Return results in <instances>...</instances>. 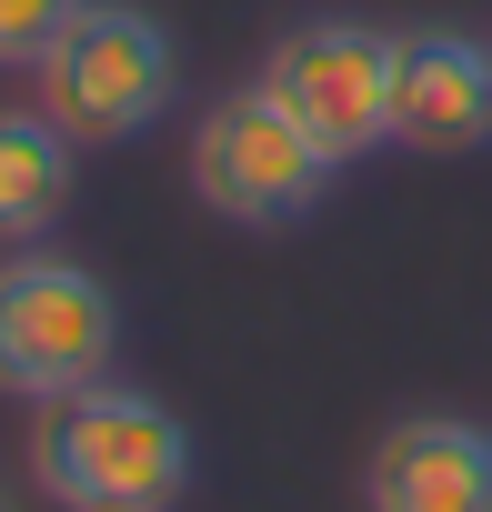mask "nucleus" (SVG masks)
I'll use <instances>...</instances> for the list:
<instances>
[{
    "label": "nucleus",
    "mask_w": 492,
    "mask_h": 512,
    "mask_svg": "<svg viewBox=\"0 0 492 512\" xmlns=\"http://www.w3.org/2000/svg\"><path fill=\"white\" fill-rule=\"evenodd\" d=\"M31 492L51 512H181L191 422L141 382H91L31 412Z\"/></svg>",
    "instance_id": "obj_1"
},
{
    "label": "nucleus",
    "mask_w": 492,
    "mask_h": 512,
    "mask_svg": "<svg viewBox=\"0 0 492 512\" xmlns=\"http://www.w3.org/2000/svg\"><path fill=\"white\" fill-rule=\"evenodd\" d=\"M31 81H41V111L81 151H111V141H141L181 101V41L141 0H81L71 31L41 51Z\"/></svg>",
    "instance_id": "obj_2"
},
{
    "label": "nucleus",
    "mask_w": 492,
    "mask_h": 512,
    "mask_svg": "<svg viewBox=\"0 0 492 512\" xmlns=\"http://www.w3.org/2000/svg\"><path fill=\"white\" fill-rule=\"evenodd\" d=\"M121 362V302L71 251H0V402H71L111 382Z\"/></svg>",
    "instance_id": "obj_3"
},
{
    "label": "nucleus",
    "mask_w": 492,
    "mask_h": 512,
    "mask_svg": "<svg viewBox=\"0 0 492 512\" xmlns=\"http://www.w3.org/2000/svg\"><path fill=\"white\" fill-rule=\"evenodd\" d=\"M332 171H342V161H332L262 81L221 91V101L191 121V191H201V211L231 221V231H292V221H312L322 191H332Z\"/></svg>",
    "instance_id": "obj_4"
},
{
    "label": "nucleus",
    "mask_w": 492,
    "mask_h": 512,
    "mask_svg": "<svg viewBox=\"0 0 492 512\" xmlns=\"http://www.w3.org/2000/svg\"><path fill=\"white\" fill-rule=\"evenodd\" d=\"M262 91L352 171L372 151H392V31L352 21V11H322V21H292L262 61Z\"/></svg>",
    "instance_id": "obj_5"
},
{
    "label": "nucleus",
    "mask_w": 492,
    "mask_h": 512,
    "mask_svg": "<svg viewBox=\"0 0 492 512\" xmlns=\"http://www.w3.org/2000/svg\"><path fill=\"white\" fill-rule=\"evenodd\" d=\"M392 141L422 161H462L492 141V41L482 31H392Z\"/></svg>",
    "instance_id": "obj_6"
},
{
    "label": "nucleus",
    "mask_w": 492,
    "mask_h": 512,
    "mask_svg": "<svg viewBox=\"0 0 492 512\" xmlns=\"http://www.w3.org/2000/svg\"><path fill=\"white\" fill-rule=\"evenodd\" d=\"M362 512H492V432L462 412L382 422L362 462Z\"/></svg>",
    "instance_id": "obj_7"
},
{
    "label": "nucleus",
    "mask_w": 492,
    "mask_h": 512,
    "mask_svg": "<svg viewBox=\"0 0 492 512\" xmlns=\"http://www.w3.org/2000/svg\"><path fill=\"white\" fill-rule=\"evenodd\" d=\"M71 171H81V141L51 111H11L0 101V251L51 241V221L71 211Z\"/></svg>",
    "instance_id": "obj_8"
},
{
    "label": "nucleus",
    "mask_w": 492,
    "mask_h": 512,
    "mask_svg": "<svg viewBox=\"0 0 492 512\" xmlns=\"http://www.w3.org/2000/svg\"><path fill=\"white\" fill-rule=\"evenodd\" d=\"M81 0H0V71H41V51L71 31Z\"/></svg>",
    "instance_id": "obj_9"
},
{
    "label": "nucleus",
    "mask_w": 492,
    "mask_h": 512,
    "mask_svg": "<svg viewBox=\"0 0 492 512\" xmlns=\"http://www.w3.org/2000/svg\"><path fill=\"white\" fill-rule=\"evenodd\" d=\"M0 512H21V492H11V482H0Z\"/></svg>",
    "instance_id": "obj_10"
}]
</instances>
